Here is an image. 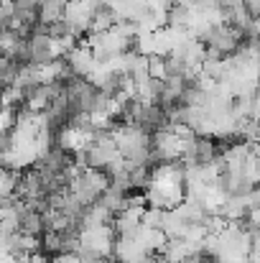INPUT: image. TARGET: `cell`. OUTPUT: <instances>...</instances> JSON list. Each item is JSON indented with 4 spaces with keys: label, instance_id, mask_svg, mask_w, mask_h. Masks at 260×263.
<instances>
[{
    "label": "cell",
    "instance_id": "obj_1",
    "mask_svg": "<svg viewBox=\"0 0 260 263\" xmlns=\"http://www.w3.org/2000/svg\"><path fill=\"white\" fill-rule=\"evenodd\" d=\"M243 39L245 36L227 23H214L196 36V41L204 46V54H212V57H232L240 49Z\"/></svg>",
    "mask_w": 260,
    "mask_h": 263
},
{
    "label": "cell",
    "instance_id": "obj_2",
    "mask_svg": "<svg viewBox=\"0 0 260 263\" xmlns=\"http://www.w3.org/2000/svg\"><path fill=\"white\" fill-rule=\"evenodd\" d=\"M146 204L148 207H158V210H173L181 199H184V181H148V186L143 189Z\"/></svg>",
    "mask_w": 260,
    "mask_h": 263
},
{
    "label": "cell",
    "instance_id": "obj_3",
    "mask_svg": "<svg viewBox=\"0 0 260 263\" xmlns=\"http://www.w3.org/2000/svg\"><path fill=\"white\" fill-rule=\"evenodd\" d=\"M77 235H79V248H87V251L97 253L99 258H110V256H112V240H115L112 225L79 228Z\"/></svg>",
    "mask_w": 260,
    "mask_h": 263
},
{
    "label": "cell",
    "instance_id": "obj_4",
    "mask_svg": "<svg viewBox=\"0 0 260 263\" xmlns=\"http://www.w3.org/2000/svg\"><path fill=\"white\" fill-rule=\"evenodd\" d=\"M62 21L67 23L69 33L79 41L89 31V23H92V10L85 5V0H69L64 5V13H62Z\"/></svg>",
    "mask_w": 260,
    "mask_h": 263
},
{
    "label": "cell",
    "instance_id": "obj_5",
    "mask_svg": "<svg viewBox=\"0 0 260 263\" xmlns=\"http://www.w3.org/2000/svg\"><path fill=\"white\" fill-rule=\"evenodd\" d=\"M59 89H62V82H51V85L38 82L33 87L23 89V107L31 112H44L51 105V100L59 95Z\"/></svg>",
    "mask_w": 260,
    "mask_h": 263
},
{
    "label": "cell",
    "instance_id": "obj_6",
    "mask_svg": "<svg viewBox=\"0 0 260 263\" xmlns=\"http://www.w3.org/2000/svg\"><path fill=\"white\" fill-rule=\"evenodd\" d=\"M89 138H92V133H89V130L74 128V125H69V123L54 133L56 146H59V148H64L67 154H72V156H74V154H79V151H85L87 143H89Z\"/></svg>",
    "mask_w": 260,
    "mask_h": 263
},
{
    "label": "cell",
    "instance_id": "obj_7",
    "mask_svg": "<svg viewBox=\"0 0 260 263\" xmlns=\"http://www.w3.org/2000/svg\"><path fill=\"white\" fill-rule=\"evenodd\" d=\"M64 62H67V67H69V72H72L74 77H87L97 59H94L92 49L87 46L85 41H79V44H74V46L64 54Z\"/></svg>",
    "mask_w": 260,
    "mask_h": 263
},
{
    "label": "cell",
    "instance_id": "obj_8",
    "mask_svg": "<svg viewBox=\"0 0 260 263\" xmlns=\"http://www.w3.org/2000/svg\"><path fill=\"white\" fill-rule=\"evenodd\" d=\"M148 256L143 243L138 238H115L112 240V256L117 263H141Z\"/></svg>",
    "mask_w": 260,
    "mask_h": 263
},
{
    "label": "cell",
    "instance_id": "obj_9",
    "mask_svg": "<svg viewBox=\"0 0 260 263\" xmlns=\"http://www.w3.org/2000/svg\"><path fill=\"white\" fill-rule=\"evenodd\" d=\"M97 202H99V204H102L112 217H115V215L125 207V202H128V192H125V189H120V186H115V184H110V186L99 194V199H97Z\"/></svg>",
    "mask_w": 260,
    "mask_h": 263
},
{
    "label": "cell",
    "instance_id": "obj_10",
    "mask_svg": "<svg viewBox=\"0 0 260 263\" xmlns=\"http://www.w3.org/2000/svg\"><path fill=\"white\" fill-rule=\"evenodd\" d=\"M67 3H69V0H41V3H38V23L49 26V23L59 21Z\"/></svg>",
    "mask_w": 260,
    "mask_h": 263
},
{
    "label": "cell",
    "instance_id": "obj_11",
    "mask_svg": "<svg viewBox=\"0 0 260 263\" xmlns=\"http://www.w3.org/2000/svg\"><path fill=\"white\" fill-rule=\"evenodd\" d=\"M38 85V67L26 62V64H18L15 67V77H13V87H21V89H28Z\"/></svg>",
    "mask_w": 260,
    "mask_h": 263
},
{
    "label": "cell",
    "instance_id": "obj_12",
    "mask_svg": "<svg viewBox=\"0 0 260 263\" xmlns=\"http://www.w3.org/2000/svg\"><path fill=\"white\" fill-rule=\"evenodd\" d=\"M18 230L21 233H28V235H41L44 233V220H41V212L36 210H26L18 215Z\"/></svg>",
    "mask_w": 260,
    "mask_h": 263
},
{
    "label": "cell",
    "instance_id": "obj_13",
    "mask_svg": "<svg viewBox=\"0 0 260 263\" xmlns=\"http://www.w3.org/2000/svg\"><path fill=\"white\" fill-rule=\"evenodd\" d=\"M18 181H21V172L8 169V166H0V197H13Z\"/></svg>",
    "mask_w": 260,
    "mask_h": 263
},
{
    "label": "cell",
    "instance_id": "obj_14",
    "mask_svg": "<svg viewBox=\"0 0 260 263\" xmlns=\"http://www.w3.org/2000/svg\"><path fill=\"white\" fill-rule=\"evenodd\" d=\"M117 18H115V13H112V8H107V5H102L94 15H92V23H89V31L92 33H99V31H107L112 23H115Z\"/></svg>",
    "mask_w": 260,
    "mask_h": 263
},
{
    "label": "cell",
    "instance_id": "obj_15",
    "mask_svg": "<svg viewBox=\"0 0 260 263\" xmlns=\"http://www.w3.org/2000/svg\"><path fill=\"white\" fill-rule=\"evenodd\" d=\"M44 238H41V251L49 256H56V253H62V233H56V230H44L41 233Z\"/></svg>",
    "mask_w": 260,
    "mask_h": 263
},
{
    "label": "cell",
    "instance_id": "obj_16",
    "mask_svg": "<svg viewBox=\"0 0 260 263\" xmlns=\"http://www.w3.org/2000/svg\"><path fill=\"white\" fill-rule=\"evenodd\" d=\"M164 217H166V210L146 207V210H143V215H141V225H143V228H156V230H161Z\"/></svg>",
    "mask_w": 260,
    "mask_h": 263
},
{
    "label": "cell",
    "instance_id": "obj_17",
    "mask_svg": "<svg viewBox=\"0 0 260 263\" xmlns=\"http://www.w3.org/2000/svg\"><path fill=\"white\" fill-rule=\"evenodd\" d=\"M148 74L156 77V80H164L166 77V59L164 57H148Z\"/></svg>",
    "mask_w": 260,
    "mask_h": 263
},
{
    "label": "cell",
    "instance_id": "obj_18",
    "mask_svg": "<svg viewBox=\"0 0 260 263\" xmlns=\"http://www.w3.org/2000/svg\"><path fill=\"white\" fill-rule=\"evenodd\" d=\"M15 123V112L8 107H0V130H10Z\"/></svg>",
    "mask_w": 260,
    "mask_h": 263
},
{
    "label": "cell",
    "instance_id": "obj_19",
    "mask_svg": "<svg viewBox=\"0 0 260 263\" xmlns=\"http://www.w3.org/2000/svg\"><path fill=\"white\" fill-rule=\"evenodd\" d=\"M51 263H85V261H82L77 253H56Z\"/></svg>",
    "mask_w": 260,
    "mask_h": 263
},
{
    "label": "cell",
    "instance_id": "obj_20",
    "mask_svg": "<svg viewBox=\"0 0 260 263\" xmlns=\"http://www.w3.org/2000/svg\"><path fill=\"white\" fill-rule=\"evenodd\" d=\"M97 263H117V261H110V258H102V261H97Z\"/></svg>",
    "mask_w": 260,
    "mask_h": 263
},
{
    "label": "cell",
    "instance_id": "obj_21",
    "mask_svg": "<svg viewBox=\"0 0 260 263\" xmlns=\"http://www.w3.org/2000/svg\"><path fill=\"white\" fill-rule=\"evenodd\" d=\"M28 3H33V5H38V3H41V0H28Z\"/></svg>",
    "mask_w": 260,
    "mask_h": 263
},
{
    "label": "cell",
    "instance_id": "obj_22",
    "mask_svg": "<svg viewBox=\"0 0 260 263\" xmlns=\"http://www.w3.org/2000/svg\"><path fill=\"white\" fill-rule=\"evenodd\" d=\"M212 263H227V261H217V258H214V261H212Z\"/></svg>",
    "mask_w": 260,
    "mask_h": 263
}]
</instances>
